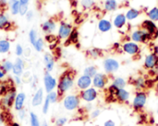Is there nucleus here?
<instances>
[{"instance_id": "nucleus-1", "label": "nucleus", "mask_w": 158, "mask_h": 126, "mask_svg": "<svg viewBox=\"0 0 158 126\" xmlns=\"http://www.w3.org/2000/svg\"><path fill=\"white\" fill-rule=\"evenodd\" d=\"M74 85H75L74 71L69 69V70H66L65 72H63L57 80L56 91H57L59 97H62L67 92H69L70 89H72Z\"/></svg>"}, {"instance_id": "nucleus-2", "label": "nucleus", "mask_w": 158, "mask_h": 126, "mask_svg": "<svg viewBox=\"0 0 158 126\" xmlns=\"http://www.w3.org/2000/svg\"><path fill=\"white\" fill-rule=\"evenodd\" d=\"M81 98L77 94L66 95L63 99V107L68 112H74L80 108Z\"/></svg>"}, {"instance_id": "nucleus-3", "label": "nucleus", "mask_w": 158, "mask_h": 126, "mask_svg": "<svg viewBox=\"0 0 158 126\" xmlns=\"http://www.w3.org/2000/svg\"><path fill=\"white\" fill-rule=\"evenodd\" d=\"M147 99H148V96L144 90H137L134 95V98L132 100V104H131L133 110L135 112L142 111L146 105Z\"/></svg>"}, {"instance_id": "nucleus-4", "label": "nucleus", "mask_w": 158, "mask_h": 126, "mask_svg": "<svg viewBox=\"0 0 158 126\" xmlns=\"http://www.w3.org/2000/svg\"><path fill=\"white\" fill-rule=\"evenodd\" d=\"M17 89L14 85H12L8 90V92L2 97L1 99V105L8 110V109H11L13 108V105H14V100H15V98H16V95H17Z\"/></svg>"}, {"instance_id": "nucleus-5", "label": "nucleus", "mask_w": 158, "mask_h": 126, "mask_svg": "<svg viewBox=\"0 0 158 126\" xmlns=\"http://www.w3.org/2000/svg\"><path fill=\"white\" fill-rule=\"evenodd\" d=\"M131 39L132 41L137 43H147L152 40V36L147 31L140 28L131 32Z\"/></svg>"}, {"instance_id": "nucleus-6", "label": "nucleus", "mask_w": 158, "mask_h": 126, "mask_svg": "<svg viewBox=\"0 0 158 126\" xmlns=\"http://www.w3.org/2000/svg\"><path fill=\"white\" fill-rule=\"evenodd\" d=\"M81 100L82 101H85L87 103H92L94 101H95L98 98V90L94 88V87H91L87 89H84V90H81L80 91V94H79Z\"/></svg>"}, {"instance_id": "nucleus-7", "label": "nucleus", "mask_w": 158, "mask_h": 126, "mask_svg": "<svg viewBox=\"0 0 158 126\" xmlns=\"http://www.w3.org/2000/svg\"><path fill=\"white\" fill-rule=\"evenodd\" d=\"M43 82H44V89L46 93H49L57 88L56 78L54 77L49 72H46V71L44 72V77H43Z\"/></svg>"}, {"instance_id": "nucleus-8", "label": "nucleus", "mask_w": 158, "mask_h": 126, "mask_svg": "<svg viewBox=\"0 0 158 126\" xmlns=\"http://www.w3.org/2000/svg\"><path fill=\"white\" fill-rule=\"evenodd\" d=\"M73 30V27L70 23L66 21H61L57 29V39L66 41Z\"/></svg>"}, {"instance_id": "nucleus-9", "label": "nucleus", "mask_w": 158, "mask_h": 126, "mask_svg": "<svg viewBox=\"0 0 158 126\" xmlns=\"http://www.w3.org/2000/svg\"><path fill=\"white\" fill-rule=\"evenodd\" d=\"M141 29L147 31L151 36L152 40H156L158 37V28L155 21L151 19H145L141 23Z\"/></svg>"}, {"instance_id": "nucleus-10", "label": "nucleus", "mask_w": 158, "mask_h": 126, "mask_svg": "<svg viewBox=\"0 0 158 126\" xmlns=\"http://www.w3.org/2000/svg\"><path fill=\"white\" fill-rule=\"evenodd\" d=\"M109 82V77L106 74L97 73L93 77V87L96 89H104Z\"/></svg>"}, {"instance_id": "nucleus-11", "label": "nucleus", "mask_w": 158, "mask_h": 126, "mask_svg": "<svg viewBox=\"0 0 158 126\" xmlns=\"http://www.w3.org/2000/svg\"><path fill=\"white\" fill-rule=\"evenodd\" d=\"M119 63L114 58H106L103 62V67L106 75H112L116 73L119 68Z\"/></svg>"}, {"instance_id": "nucleus-12", "label": "nucleus", "mask_w": 158, "mask_h": 126, "mask_svg": "<svg viewBox=\"0 0 158 126\" xmlns=\"http://www.w3.org/2000/svg\"><path fill=\"white\" fill-rule=\"evenodd\" d=\"M122 48V51L129 54V55H131V56H134V55H137L140 53L141 52V48H140V45L139 43L137 42H134V41H126L122 44L121 46Z\"/></svg>"}, {"instance_id": "nucleus-13", "label": "nucleus", "mask_w": 158, "mask_h": 126, "mask_svg": "<svg viewBox=\"0 0 158 126\" xmlns=\"http://www.w3.org/2000/svg\"><path fill=\"white\" fill-rule=\"evenodd\" d=\"M143 67L146 70H152L158 68V54L155 53H151L147 54L144 58Z\"/></svg>"}, {"instance_id": "nucleus-14", "label": "nucleus", "mask_w": 158, "mask_h": 126, "mask_svg": "<svg viewBox=\"0 0 158 126\" xmlns=\"http://www.w3.org/2000/svg\"><path fill=\"white\" fill-rule=\"evenodd\" d=\"M25 67H26L25 60L22 57H17L13 62V68L11 73L13 74V76L22 77V75L24 74Z\"/></svg>"}, {"instance_id": "nucleus-15", "label": "nucleus", "mask_w": 158, "mask_h": 126, "mask_svg": "<svg viewBox=\"0 0 158 126\" xmlns=\"http://www.w3.org/2000/svg\"><path fill=\"white\" fill-rule=\"evenodd\" d=\"M75 84H76L77 89L80 91L81 90H84V89H87L92 87V85H93V78L88 77V76L81 75V76H80L77 78Z\"/></svg>"}, {"instance_id": "nucleus-16", "label": "nucleus", "mask_w": 158, "mask_h": 126, "mask_svg": "<svg viewBox=\"0 0 158 126\" xmlns=\"http://www.w3.org/2000/svg\"><path fill=\"white\" fill-rule=\"evenodd\" d=\"M57 29L56 21L53 18H48L41 24V30L44 34H53Z\"/></svg>"}, {"instance_id": "nucleus-17", "label": "nucleus", "mask_w": 158, "mask_h": 126, "mask_svg": "<svg viewBox=\"0 0 158 126\" xmlns=\"http://www.w3.org/2000/svg\"><path fill=\"white\" fill-rule=\"evenodd\" d=\"M43 63H44V69H45L46 72L51 73L54 70L56 61H55V57H54V55L52 53H44V54L43 56Z\"/></svg>"}, {"instance_id": "nucleus-18", "label": "nucleus", "mask_w": 158, "mask_h": 126, "mask_svg": "<svg viewBox=\"0 0 158 126\" xmlns=\"http://www.w3.org/2000/svg\"><path fill=\"white\" fill-rule=\"evenodd\" d=\"M26 100H27V96L23 91L18 92L14 100V105L13 108L16 112H19L22 109H24L25 107V103H26Z\"/></svg>"}, {"instance_id": "nucleus-19", "label": "nucleus", "mask_w": 158, "mask_h": 126, "mask_svg": "<svg viewBox=\"0 0 158 126\" xmlns=\"http://www.w3.org/2000/svg\"><path fill=\"white\" fill-rule=\"evenodd\" d=\"M44 89L40 88L35 90L32 98H31V105L32 107H39L43 104L44 100Z\"/></svg>"}, {"instance_id": "nucleus-20", "label": "nucleus", "mask_w": 158, "mask_h": 126, "mask_svg": "<svg viewBox=\"0 0 158 126\" xmlns=\"http://www.w3.org/2000/svg\"><path fill=\"white\" fill-rule=\"evenodd\" d=\"M112 27H113V23L109 19H106V18H101L97 24V28L99 31L102 33H106L112 30Z\"/></svg>"}, {"instance_id": "nucleus-21", "label": "nucleus", "mask_w": 158, "mask_h": 126, "mask_svg": "<svg viewBox=\"0 0 158 126\" xmlns=\"http://www.w3.org/2000/svg\"><path fill=\"white\" fill-rule=\"evenodd\" d=\"M131 93L125 89H120L118 90V92L115 95V100L118 101L119 103H127L128 100H130Z\"/></svg>"}, {"instance_id": "nucleus-22", "label": "nucleus", "mask_w": 158, "mask_h": 126, "mask_svg": "<svg viewBox=\"0 0 158 126\" xmlns=\"http://www.w3.org/2000/svg\"><path fill=\"white\" fill-rule=\"evenodd\" d=\"M127 18L125 14H118L113 19V25L118 30H122L127 24Z\"/></svg>"}, {"instance_id": "nucleus-23", "label": "nucleus", "mask_w": 158, "mask_h": 126, "mask_svg": "<svg viewBox=\"0 0 158 126\" xmlns=\"http://www.w3.org/2000/svg\"><path fill=\"white\" fill-rule=\"evenodd\" d=\"M7 6H8L9 12H10V14L12 16L19 15V6H20V3H19V0H8L7 1Z\"/></svg>"}, {"instance_id": "nucleus-24", "label": "nucleus", "mask_w": 158, "mask_h": 126, "mask_svg": "<svg viewBox=\"0 0 158 126\" xmlns=\"http://www.w3.org/2000/svg\"><path fill=\"white\" fill-rule=\"evenodd\" d=\"M131 85L137 90H143L146 89V79L143 77H138L131 81Z\"/></svg>"}, {"instance_id": "nucleus-25", "label": "nucleus", "mask_w": 158, "mask_h": 126, "mask_svg": "<svg viewBox=\"0 0 158 126\" xmlns=\"http://www.w3.org/2000/svg\"><path fill=\"white\" fill-rule=\"evenodd\" d=\"M11 50V42L7 39H0V54H6Z\"/></svg>"}, {"instance_id": "nucleus-26", "label": "nucleus", "mask_w": 158, "mask_h": 126, "mask_svg": "<svg viewBox=\"0 0 158 126\" xmlns=\"http://www.w3.org/2000/svg\"><path fill=\"white\" fill-rule=\"evenodd\" d=\"M11 25L8 16L6 13L0 12V30H7Z\"/></svg>"}, {"instance_id": "nucleus-27", "label": "nucleus", "mask_w": 158, "mask_h": 126, "mask_svg": "<svg viewBox=\"0 0 158 126\" xmlns=\"http://www.w3.org/2000/svg\"><path fill=\"white\" fill-rule=\"evenodd\" d=\"M118 8L117 0H105L104 2V9L106 12H113Z\"/></svg>"}, {"instance_id": "nucleus-28", "label": "nucleus", "mask_w": 158, "mask_h": 126, "mask_svg": "<svg viewBox=\"0 0 158 126\" xmlns=\"http://www.w3.org/2000/svg\"><path fill=\"white\" fill-rule=\"evenodd\" d=\"M140 15H141V11L139 9H136V8H130L125 14V16L127 18V20L136 19Z\"/></svg>"}, {"instance_id": "nucleus-29", "label": "nucleus", "mask_w": 158, "mask_h": 126, "mask_svg": "<svg viewBox=\"0 0 158 126\" xmlns=\"http://www.w3.org/2000/svg\"><path fill=\"white\" fill-rule=\"evenodd\" d=\"M86 54L87 56H89L90 58H93V59H96V58H99L103 55V52L101 49H98V48H92V49H89L87 52H86Z\"/></svg>"}, {"instance_id": "nucleus-30", "label": "nucleus", "mask_w": 158, "mask_h": 126, "mask_svg": "<svg viewBox=\"0 0 158 126\" xmlns=\"http://www.w3.org/2000/svg\"><path fill=\"white\" fill-rule=\"evenodd\" d=\"M98 73V68L95 65H88L84 68L83 70V75L88 76L90 77H94L96 74Z\"/></svg>"}, {"instance_id": "nucleus-31", "label": "nucleus", "mask_w": 158, "mask_h": 126, "mask_svg": "<svg viewBox=\"0 0 158 126\" xmlns=\"http://www.w3.org/2000/svg\"><path fill=\"white\" fill-rule=\"evenodd\" d=\"M0 65H1V67L3 68V70H4L6 74L12 72L13 62H12L11 60H9V59H5V60H3V61L0 63Z\"/></svg>"}, {"instance_id": "nucleus-32", "label": "nucleus", "mask_w": 158, "mask_h": 126, "mask_svg": "<svg viewBox=\"0 0 158 126\" xmlns=\"http://www.w3.org/2000/svg\"><path fill=\"white\" fill-rule=\"evenodd\" d=\"M29 121H30V126H41L42 124L39 116L33 112H31L29 113Z\"/></svg>"}, {"instance_id": "nucleus-33", "label": "nucleus", "mask_w": 158, "mask_h": 126, "mask_svg": "<svg viewBox=\"0 0 158 126\" xmlns=\"http://www.w3.org/2000/svg\"><path fill=\"white\" fill-rule=\"evenodd\" d=\"M44 45H45V41H44V40L43 38L39 37V38L37 39V41L34 42V44H33L32 46H33V49H34L37 53H41V52H43V51H44Z\"/></svg>"}, {"instance_id": "nucleus-34", "label": "nucleus", "mask_w": 158, "mask_h": 126, "mask_svg": "<svg viewBox=\"0 0 158 126\" xmlns=\"http://www.w3.org/2000/svg\"><path fill=\"white\" fill-rule=\"evenodd\" d=\"M112 85H114L118 89H125L127 86V81L123 77H115L112 81Z\"/></svg>"}, {"instance_id": "nucleus-35", "label": "nucleus", "mask_w": 158, "mask_h": 126, "mask_svg": "<svg viewBox=\"0 0 158 126\" xmlns=\"http://www.w3.org/2000/svg\"><path fill=\"white\" fill-rule=\"evenodd\" d=\"M46 98L48 99V100L50 101L51 104H55V103H56L58 101V100H59L60 97H59V95H58V93H57L56 90H53V91L47 93Z\"/></svg>"}, {"instance_id": "nucleus-36", "label": "nucleus", "mask_w": 158, "mask_h": 126, "mask_svg": "<svg viewBox=\"0 0 158 126\" xmlns=\"http://www.w3.org/2000/svg\"><path fill=\"white\" fill-rule=\"evenodd\" d=\"M39 38V35H38V32L35 29H31L29 33H28V40H29V42L33 45L34 42L37 41V39Z\"/></svg>"}, {"instance_id": "nucleus-37", "label": "nucleus", "mask_w": 158, "mask_h": 126, "mask_svg": "<svg viewBox=\"0 0 158 126\" xmlns=\"http://www.w3.org/2000/svg\"><path fill=\"white\" fill-rule=\"evenodd\" d=\"M147 17L149 19H151L155 22L158 21V6H155V7L151 8L147 12Z\"/></svg>"}, {"instance_id": "nucleus-38", "label": "nucleus", "mask_w": 158, "mask_h": 126, "mask_svg": "<svg viewBox=\"0 0 158 126\" xmlns=\"http://www.w3.org/2000/svg\"><path fill=\"white\" fill-rule=\"evenodd\" d=\"M66 41H68V42L69 44H71V43H77L78 41H79V32H78V30L76 29H73V30L70 33L69 37Z\"/></svg>"}, {"instance_id": "nucleus-39", "label": "nucleus", "mask_w": 158, "mask_h": 126, "mask_svg": "<svg viewBox=\"0 0 158 126\" xmlns=\"http://www.w3.org/2000/svg\"><path fill=\"white\" fill-rule=\"evenodd\" d=\"M50 107H51V103L48 100V99L45 97V99H44V102L42 104V112H43V114H47L49 112Z\"/></svg>"}, {"instance_id": "nucleus-40", "label": "nucleus", "mask_w": 158, "mask_h": 126, "mask_svg": "<svg viewBox=\"0 0 158 126\" xmlns=\"http://www.w3.org/2000/svg\"><path fill=\"white\" fill-rule=\"evenodd\" d=\"M81 6L83 9H90L94 6V0H81Z\"/></svg>"}, {"instance_id": "nucleus-41", "label": "nucleus", "mask_w": 158, "mask_h": 126, "mask_svg": "<svg viewBox=\"0 0 158 126\" xmlns=\"http://www.w3.org/2000/svg\"><path fill=\"white\" fill-rule=\"evenodd\" d=\"M14 52H15V54H16L17 57H22L23 54H24V48H23V46L21 44L18 43L15 46V51Z\"/></svg>"}, {"instance_id": "nucleus-42", "label": "nucleus", "mask_w": 158, "mask_h": 126, "mask_svg": "<svg viewBox=\"0 0 158 126\" xmlns=\"http://www.w3.org/2000/svg\"><path fill=\"white\" fill-rule=\"evenodd\" d=\"M29 5H20L19 6V15L20 17H25V15L27 14V12L29 11Z\"/></svg>"}, {"instance_id": "nucleus-43", "label": "nucleus", "mask_w": 158, "mask_h": 126, "mask_svg": "<svg viewBox=\"0 0 158 126\" xmlns=\"http://www.w3.org/2000/svg\"><path fill=\"white\" fill-rule=\"evenodd\" d=\"M68 123V118L66 117H59L56 120L55 125L56 126H65Z\"/></svg>"}, {"instance_id": "nucleus-44", "label": "nucleus", "mask_w": 158, "mask_h": 126, "mask_svg": "<svg viewBox=\"0 0 158 126\" xmlns=\"http://www.w3.org/2000/svg\"><path fill=\"white\" fill-rule=\"evenodd\" d=\"M18 112V118H19V121H24L28 116V113H27V111L25 110V108L19 111V112Z\"/></svg>"}, {"instance_id": "nucleus-45", "label": "nucleus", "mask_w": 158, "mask_h": 126, "mask_svg": "<svg viewBox=\"0 0 158 126\" xmlns=\"http://www.w3.org/2000/svg\"><path fill=\"white\" fill-rule=\"evenodd\" d=\"M9 89H10V87H8L7 84H3V85H1V86H0V96H1V97L5 96V95L8 92Z\"/></svg>"}, {"instance_id": "nucleus-46", "label": "nucleus", "mask_w": 158, "mask_h": 126, "mask_svg": "<svg viewBox=\"0 0 158 126\" xmlns=\"http://www.w3.org/2000/svg\"><path fill=\"white\" fill-rule=\"evenodd\" d=\"M12 81L14 83L15 86H20L23 82L22 80V77H19V76H13L12 77Z\"/></svg>"}, {"instance_id": "nucleus-47", "label": "nucleus", "mask_w": 158, "mask_h": 126, "mask_svg": "<svg viewBox=\"0 0 158 126\" xmlns=\"http://www.w3.org/2000/svg\"><path fill=\"white\" fill-rule=\"evenodd\" d=\"M56 40V37L54 34H45L44 41H47L49 43H53Z\"/></svg>"}, {"instance_id": "nucleus-48", "label": "nucleus", "mask_w": 158, "mask_h": 126, "mask_svg": "<svg viewBox=\"0 0 158 126\" xmlns=\"http://www.w3.org/2000/svg\"><path fill=\"white\" fill-rule=\"evenodd\" d=\"M34 17H35V14H34L33 10H31V9H30V10L27 12V14L25 15V18H26V20H27L28 22L31 21V20L34 18Z\"/></svg>"}, {"instance_id": "nucleus-49", "label": "nucleus", "mask_w": 158, "mask_h": 126, "mask_svg": "<svg viewBox=\"0 0 158 126\" xmlns=\"http://www.w3.org/2000/svg\"><path fill=\"white\" fill-rule=\"evenodd\" d=\"M101 110H94V111H92L91 112V114H90V116H91V118L92 119H97L99 116H100V114H101Z\"/></svg>"}, {"instance_id": "nucleus-50", "label": "nucleus", "mask_w": 158, "mask_h": 126, "mask_svg": "<svg viewBox=\"0 0 158 126\" xmlns=\"http://www.w3.org/2000/svg\"><path fill=\"white\" fill-rule=\"evenodd\" d=\"M6 77V73L3 70V68H2L1 65H0V81L3 80V79H5Z\"/></svg>"}, {"instance_id": "nucleus-51", "label": "nucleus", "mask_w": 158, "mask_h": 126, "mask_svg": "<svg viewBox=\"0 0 158 126\" xmlns=\"http://www.w3.org/2000/svg\"><path fill=\"white\" fill-rule=\"evenodd\" d=\"M104 126H116V123L113 120H107L104 123Z\"/></svg>"}, {"instance_id": "nucleus-52", "label": "nucleus", "mask_w": 158, "mask_h": 126, "mask_svg": "<svg viewBox=\"0 0 158 126\" xmlns=\"http://www.w3.org/2000/svg\"><path fill=\"white\" fill-rule=\"evenodd\" d=\"M6 122V117L3 112H0V125L3 124Z\"/></svg>"}, {"instance_id": "nucleus-53", "label": "nucleus", "mask_w": 158, "mask_h": 126, "mask_svg": "<svg viewBox=\"0 0 158 126\" xmlns=\"http://www.w3.org/2000/svg\"><path fill=\"white\" fill-rule=\"evenodd\" d=\"M20 5H29L30 3V0H19Z\"/></svg>"}, {"instance_id": "nucleus-54", "label": "nucleus", "mask_w": 158, "mask_h": 126, "mask_svg": "<svg viewBox=\"0 0 158 126\" xmlns=\"http://www.w3.org/2000/svg\"><path fill=\"white\" fill-rule=\"evenodd\" d=\"M9 126H20V124H19L18 122H12V123L9 124Z\"/></svg>"}, {"instance_id": "nucleus-55", "label": "nucleus", "mask_w": 158, "mask_h": 126, "mask_svg": "<svg viewBox=\"0 0 158 126\" xmlns=\"http://www.w3.org/2000/svg\"><path fill=\"white\" fill-rule=\"evenodd\" d=\"M7 4V0H0V5H6Z\"/></svg>"}, {"instance_id": "nucleus-56", "label": "nucleus", "mask_w": 158, "mask_h": 126, "mask_svg": "<svg viewBox=\"0 0 158 126\" xmlns=\"http://www.w3.org/2000/svg\"><path fill=\"white\" fill-rule=\"evenodd\" d=\"M41 126H49V125H48V124H47L46 122H43V123H42V124H41Z\"/></svg>"}, {"instance_id": "nucleus-57", "label": "nucleus", "mask_w": 158, "mask_h": 126, "mask_svg": "<svg viewBox=\"0 0 158 126\" xmlns=\"http://www.w3.org/2000/svg\"><path fill=\"white\" fill-rule=\"evenodd\" d=\"M155 88H156V90L158 92V81L157 82H156V86H155Z\"/></svg>"}, {"instance_id": "nucleus-58", "label": "nucleus", "mask_w": 158, "mask_h": 126, "mask_svg": "<svg viewBox=\"0 0 158 126\" xmlns=\"http://www.w3.org/2000/svg\"><path fill=\"white\" fill-rule=\"evenodd\" d=\"M156 113H157V115H158V108H157V111H156Z\"/></svg>"}]
</instances>
